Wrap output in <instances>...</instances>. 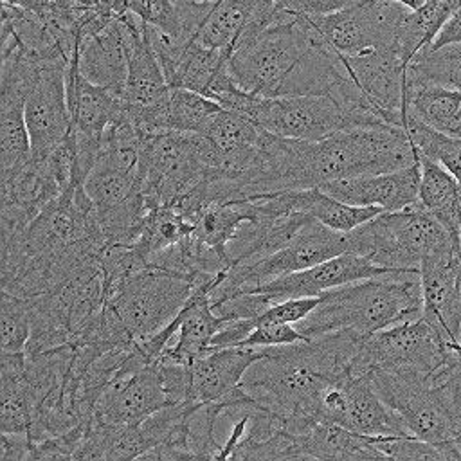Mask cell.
I'll return each instance as SVG.
<instances>
[{
  "instance_id": "d590c367",
  "label": "cell",
  "mask_w": 461,
  "mask_h": 461,
  "mask_svg": "<svg viewBox=\"0 0 461 461\" xmlns=\"http://www.w3.org/2000/svg\"><path fill=\"white\" fill-rule=\"evenodd\" d=\"M357 0H277L279 7L294 14H328L339 11Z\"/></svg>"
},
{
  "instance_id": "6da1fadb",
  "label": "cell",
  "mask_w": 461,
  "mask_h": 461,
  "mask_svg": "<svg viewBox=\"0 0 461 461\" xmlns=\"http://www.w3.org/2000/svg\"><path fill=\"white\" fill-rule=\"evenodd\" d=\"M106 247L85 185H72L22 232L2 240V290L23 299L50 294L101 263Z\"/></svg>"
},
{
  "instance_id": "1f68e13d",
  "label": "cell",
  "mask_w": 461,
  "mask_h": 461,
  "mask_svg": "<svg viewBox=\"0 0 461 461\" xmlns=\"http://www.w3.org/2000/svg\"><path fill=\"white\" fill-rule=\"evenodd\" d=\"M31 337V303L2 290L0 299V348L2 353H22Z\"/></svg>"
},
{
  "instance_id": "d4e9b609",
  "label": "cell",
  "mask_w": 461,
  "mask_h": 461,
  "mask_svg": "<svg viewBox=\"0 0 461 461\" xmlns=\"http://www.w3.org/2000/svg\"><path fill=\"white\" fill-rule=\"evenodd\" d=\"M420 160L418 205L438 218L456 238L461 230V185L439 162L416 155Z\"/></svg>"
},
{
  "instance_id": "3957f363",
  "label": "cell",
  "mask_w": 461,
  "mask_h": 461,
  "mask_svg": "<svg viewBox=\"0 0 461 461\" xmlns=\"http://www.w3.org/2000/svg\"><path fill=\"white\" fill-rule=\"evenodd\" d=\"M234 83L254 95L337 97L351 79L340 54L304 14H290L229 56Z\"/></svg>"
},
{
  "instance_id": "5b68a950",
  "label": "cell",
  "mask_w": 461,
  "mask_h": 461,
  "mask_svg": "<svg viewBox=\"0 0 461 461\" xmlns=\"http://www.w3.org/2000/svg\"><path fill=\"white\" fill-rule=\"evenodd\" d=\"M194 283L157 267L126 272L106 286V301L88 339L133 348L164 330L184 308Z\"/></svg>"
},
{
  "instance_id": "ba28073f",
  "label": "cell",
  "mask_w": 461,
  "mask_h": 461,
  "mask_svg": "<svg viewBox=\"0 0 461 461\" xmlns=\"http://www.w3.org/2000/svg\"><path fill=\"white\" fill-rule=\"evenodd\" d=\"M348 252L364 256L389 270H420L425 258L459 247L443 223L418 203L384 211L346 232Z\"/></svg>"
},
{
  "instance_id": "7a4b0ae2",
  "label": "cell",
  "mask_w": 461,
  "mask_h": 461,
  "mask_svg": "<svg viewBox=\"0 0 461 461\" xmlns=\"http://www.w3.org/2000/svg\"><path fill=\"white\" fill-rule=\"evenodd\" d=\"M360 344L357 337L335 331L263 348V357L245 371L240 387L259 407L279 416L292 432L303 434L321 421L326 389L351 376Z\"/></svg>"
},
{
  "instance_id": "8d00e7d4",
  "label": "cell",
  "mask_w": 461,
  "mask_h": 461,
  "mask_svg": "<svg viewBox=\"0 0 461 461\" xmlns=\"http://www.w3.org/2000/svg\"><path fill=\"white\" fill-rule=\"evenodd\" d=\"M0 434V461H29L31 438L27 434Z\"/></svg>"
},
{
  "instance_id": "30bf717a",
  "label": "cell",
  "mask_w": 461,
  "mask_h": 461,
  "mask_svg": "<svg viewBox=\"0 0 461 461\" xmlns=\"http://www.w3.org/2000/svg\"><path fill=\"white\" fill-rule=\"evenodd\" d=\"M454 353L456 348L425 317H420L380 330L362 340L351 364V375L360 376L376 369L432 375Z\"/></svg>"
},
{
  "instance_id": "4dcf8cb0",
  "label": "cell",
  "mask_w": 461,
  "mask_h": 461,
  "mask_svg": "<svg viewBox=\"0 0 461 461\" xmlns=\"http://www.w3.org/2000/svg\"><path fill=\"white\" fill-rule=\"evenodd\" d=\"M223 106L187 88H173L167 103V130L203 133Z\"/></svg>"
},
{
  "instance_id": "f35d334b",
  "label": "cell",
  "mask_w": 461,
  "mask_h": 461,
  "mask_svg": "<svg viewBox=\"0 0 461 461\" xmlns=\"http://www.w3.org/2000/svg\"><path fill=\"white\" fill-rule=\"evenodd\" d=\"M456 290H457V299H459V306H461V263L456 272Z\"/></svg>"
},
{
  "instance_id": "e575fe53",
  "label": "cell",
  "mask_w": 461,
  "mask_h": 461,
  "mask_svg": "<svg viewBox=\"0 0 461 461\" xmlns=\"http://www.w3.org/2000/svg\"><path fill=\"white\" fill-rule=\"evenodd\" d=\"M306 337L294 324L279 322H259L249 333V337L240 344L245 348H268V346H285L304 340Z\"/></svg>"
},
{
  "instance_id": "8fae6325",
  "label": "cell",
  "mask_w": 461,
  "mask_h": 461,
  "mask_svg": "<svg viewBox=\"0 0 461 461\" xmlns=\"http://www.w3.org/2000/svg\"><path fill=\"white\" fill-rule=\"evenodd\" d=\"M409 11L391 0H357L339 11L308 18L337 52L349 56L378 47H396L398 31Z\"/></svg>"
},
{
  "instance_id": "484cf974",
  "label": "cell",
  "mask_w": 461,
  "mask_h": 461,
  "mask_svg": "<svg viewBox=\"0 0 461 461\" xmlns=\"http://www.w3.org/2000/svg\"><path fill=\"white\" fill-rule=\"evenodd\" d=\"M405 112L438 131L461 137V90L439 85H407Z\"/></svg>"
},
{
  "instance_id": "83f0119b",
  "label": "cell",
  "mask_w": 461,
  "mask_h": 461,
  "mask_svg": "<svg viewBox=\"0 0 461 461\" xmlns=\"http://www.w3.org/2000/svg\"><path fill=\"white\" fill-rule=\"evenodd\" d=\"M459 7L461 0H427L421 7L407 13L396 38V49L407 65L418 50L434 41L445 22Z\"/></svg>"
},
{
  "instance_id": "ffe728a7",
  "label": "cell",
  "mask_w": 461,
  "mask_h": 461,
  "mask_svg": "<svg viewBox=\"0 0 461 461\" xmlns=\"http://www.w3.org/2000/svg\"><path fill=\"white\" fill-rule=\"evenodd\" d=\"M214 283H203L194 286L184 308L173 319L176 328V342L158 355V358H166L171 362L191 364L196 357L205 355L212 349L211 340L214 333L223 326L225 319H221L211 304L209 292Z\"/></svg>"
},
{
  "instance_id": "603a6c76",
  "label": "cell",
  "mask_w": 461,
  "mask_h": 461,
  "mask_svg": "<svg viewBox=\"0 0 461 461\" xmlns=\"http://www.w3.org/2000/svg\"><path fill=\"white\" fill-rule=\"evenodd\" d=\"M301 441L304 459H387L375 445V436H364L331 421H317L301 434Z\"/></svg>"
},
{
  "instance_id": "44dd1931",
  "label": "cell",
  "mask_w": 461,
  "mask_h": 461,
  "mask_svg": "<svg viewBox=\"0 0 461 461\" xmlns=\"http://www.w3.org/2000/svg\"><path fill=\"white\" fill-rule=\"evenodd\" d=\"M342 394L339 425L364 436H411L366 375H351L342 385Z\"/></svg>"
},
{
  "instance_id": "8992f818",
  "label": "cell",
  "mask_w": 461,
  "mask_h": 461,
  "mask_svg": "<svg viewBox=\"0 0 461 461\" xmlns=\"http://www.w3.org/2000/svg\"><path fill=\"white\" fill-rule=\"evenodd\" d=\"M301 148L310 187L396 171L418 160L405 128L393 124L342 130L319 140L301 139Z\"/></svg>"
},
{
  "instance_id": "9c48e42d",
  "label": "cell",
  "mask_w": 461,
  "mask_h": 461,
  "mask_svg": "<svg viewBox=\"0 0 461 461\" xmlns=\"http://www.w3.org/2000/svg\"><path fill=\"white\" fill-rule=\"evenodd\" d=\"M344 252H348L346 232L333 230L319 220L308 218L297 234L279 250L229 268L221 281L211 288V304H218L236 294L252 292L265 283L310 268Z\"/></svg>"
},
{
  "instance_id": "f546056e",
  "label": "cell",
  "mask_w": 461,
  "mask_h": 461,
  "mask_svg": "<svg viewBox=\"0 0 461 461\" xmlns=\"http://www.w3.org/2000/svg\"><path fill=\"white\" fill-rule=\"evenodd\" d=\"M403 128L416 149V155L439 162L461 185V137L438 131L409 112H405Z\"/></svg>"
},
{
  "instance_id": "5bb4252c",
  "label": "cell",
  "mask_w": 461,
  "mask_h": 461,
  "mask_svg": "<svg viewBox=\"0 0 461 461\" xmlns=\"http://www.w3.org/2000/svg\"><path fill=\"white\" fill-rule=\"evenodd\" d=\"M67 65L65 59H38L32 70L25 95V121L32 155H47L70 133Z\"/></svg>"
},
{
  "instance_id": "7c38bea8",
  "label": "cell",
  "mask_w": 461,
  "mask_h": 461,
  "mask_svg": "<svg viewBox=\"0 0 461 461\" xmlns=\"http://www.w3.org/2000/svg\"><path fill=\"white\" fill-rule=\"evenodd\" d=\"M245 115L276 135L303 140H319L357 128L348 112L330 95H252Z\"/></svg>"
},
{
  "instance_id": "7402d4cb",
  "label": "cell",
  "mask_w": 461,
  "mask_h": 461,
  "mask_svg": "<svg viewBox=\"0 0 461 461\" xmlns=\"http://www.w3.org/2000/svg\"><path fill=\"white\" fill-rule=\"evenodd\" d=\"M265 128L254 119L221 108L203 135L212 142L220 157V175L236 178L252 162Z\"/></svg>"
},
{
  "instance_id": "cb8c5ba5",
  "label": "cell",
  "mask_w": 461,
  "mask_h": 461,
  "mask_svg": "<svg viewBox=\"0 0 461 461\" xmlns=\"http://www.w3.org/2000/svg\"><path fill=\"white\" fill-rule=\"evenodd\" d=\"M281 198L290 211L304 212L339 232H349L355 227L369 221L376 214L384 212L382 207L375 205L346 203L328 194L321 187L281 191Z\"/></svg>"
},
{
  "instance_id": "ab89813d",
  "label": "cell",
  "mask_w": 461,
  "mask_h": 461,
  "mask_svg": "<svg viewBox=\"0 0 461 461\" xmlns=\"http://www.w3.org/2000/svg\"><path fill=\"white\" fill-rule=\"evenodd\" d=\"M2 4H11V5L27 7V5H29V0H2Z\"/></svg>"
},
{
  "instance_id": "d6a6232c",
  "label": "cell",
  "mask_w": 461,
  "mask_h": 461,
  "mask_svg": "<svg viewBox=\"0 0 461 461\" xmlns=\"http://www.w3.org/2000/svg\"><path fill=\"white\" fill-rule=\"evenodd\" d=\"M375 445L396 461H439L461 459L456 445H436L414 436H375Z\"/></svg>"
},
{
  "instance_id": "52a82bcc",
  "label": "cell",
  "mask_w": 461,
  "mask_h": 461,
  "mask_svg": "<svg viewBox=\"0 0 461 461\" xmlns=\"http://www.w3.org/2000/svg\"><path fill=\"white\" fill-rule=\"evenodd\" d=\"M218 171V151L203 133L176 130L142 133L139 180L148 211L175 205Z\"/></svg>"
},
{
  "instance_id": "ac0fdd59",
  "label": "cell",
  "mask_w": 461,
  "mask_h": 461,
  "mask_svg": "<svg viewBox=\"0 0 461 461\" xmlns=\"http://www.w3.org/2000/svg\"><path fill=\"white\" fill-rule=\"evenodd\" d=\"M420 160L414 164L378 175L331 180L321 185L328 194L351 205H375L384 211H398L418 202Z\"/></svg>"
},
{
  "instance_id": "2e32d148",
  "label": "cell",
  "mask_w": 461,
  "mask_h": 461,
  "mask_svg": "<svg viewBox=\"0 0 461 461\" xmlns=\"http://www.w3.org/2000/svg\"><path fill=\"white\" fill-rule=\"evenodd\" d=\"M340 59L362 92L384 113L385 121L403 128L407 63L398 49L378 47L349 56L340 54Z\"/></svg>"
},
{
  "instance_id": "9a60e30c",
  "label": "cell",
  "mask_w": 461,
  "mask_h": 461,
  "mask_svg": "<svg viewBox=\"0 0 461 461\" xmlns=\"http://www.w3.org/2000/svg\"><path fill=\"white\" fill-rule=\"evenodd\" d=\"M142 27L144 22L126 9L99 31L85 36L76 49L79 72L94 85L122 97L130 68L131 41L135 32Z\"/></svg>"
},
{
  "instance_id": "836d02e7",
  "label": "cell",
  "mask_w": 461,
  "mask_h": 461,
  "mask_svg": "<svg viewBox=\"0 0 461 461\" xmlns=\"http://www.w3.org/2000/svg\"><path fill=\"white\" fill-rule=\"evenodd\" d=\"M321 303V295L313 297H290L274 303L268 306L256 321L259 322H279V324H297L303 321L317 304Z\"/></svg>"
},
{
  "instance_id": "e0dca14e",
  "label": "cell",
  "mask_w": 461,
  "mask_h": 461,
  "mask_svg": "<svg viewBox=\"0 0 461 461\" xmlns=\"http://www.w3.org/2000/svg\"><path fill=\"white\" fill-rule=\"evenodd\" d=\"M389 272H402V270H389L385 267H380L373 263L371 259L344 252L340 256L330 258L326 261H321L310 268L283 276L279 279H274L270 283H265L252 292H265L268 294L276 303L290 297H313L321 295L328 290H333L337 286L376 277Z\"/></svg>"
},
{
  "instance_id": "d6986e66",
  "label": "cell",
  "mask_w": 461,
  "mask_h": 461,
  "mask_svg": "<svg viewBox=\"0 0 461 461\" xmlns=\"http://www.w3.org/2000/svg\"><path fill=\"white\" fill-rule=\"evenodd\" d=\"M263 357V348L227 346L212 348L191 364V400L194 403L214 402L232 391L245 371Z\"/></svg>"
},
{
  "instance_id": "4fadbf2b",
  "label": "cell",
  "mask_w": 461,
  "mask_h": 461,
  "mask_svg": "<svg viewBox=\"0 0 461 461\" xmlns=\"http://www.w3.org/2000/svg\"><path fill=\"white\" fill-rule=\"evenodd\" d=\"M167 403L157 364H148L135 346L101 393L92 416L103 423L137 425Z\"/></svg>"
},
{
  "instance_id": "4316f807",
  "label": "cell",
  "mask_w": 461,
  "mask_h": 461,
  "mask_svg": "<svg viewBox=\"0 0 461 461\" xmlns=\"http://www.w3.org/2000/svg\"><path fill=\"white\" fill-rule=\"evenodd\" d=\"M193 230L194 223L189 221L176 207H153L146 212L139 236L131 243V249L148 267L153 258L184 241Z\"/></svg>"
},
{
  "instance_id": "74e56055",
  "label": "cell",
  "mask_w": 461,
  "mask_h": 461,
  "mask_svg": "<svg viewBox=\"0 0 461 461\" xmlns=\"http://www.w3.org/2000/svg\"><path fill=\"white\" fill-rule=\"evenodd\" d=\"M391 2H398V4H402V5H405V7H409V9H418V7H421L427 0H391Z\"/></svg>"
},
{
  "instance_id": "f1b7e54d",
  "label": "cell",
  "mask_w": 461,
  "mask_h": 461,
  "mask_svg": "<svg viewBox=\"0 0 461 461\" xmlns=\"http://www.w3.org/2000/svg\"><path fill=\"white\" fill-rule=\"evenodd\" d=\"M407 85H439L461 90V45L418 50L407 65Z\"/></svg>"
},
{
  "instance_id": "277c9868",
  "label": "cell",
  "mask_w": 461,
  "mask_h": 461,
  "mask_svg": "<svg viewBox=\"0 0 461 461\" xmlns=\"http://www.w3.org/2000/svg\"><path fill=\"white\" fill-rule=\"evenodd\" d=\"M423 294L420 270L389 272L321 294V303L295 324L306 337L344 331L358 340L403 321L420 319Z\"/></svg>"
}]
</instances>
